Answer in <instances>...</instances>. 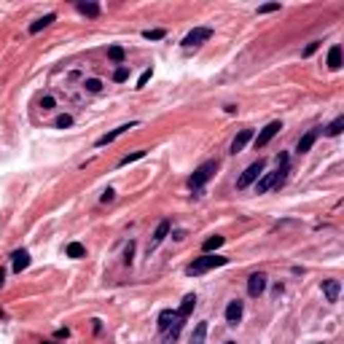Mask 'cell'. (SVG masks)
Returning a JSON list of instances; mask_svg holds the SVG:
<instances>
[{"label":"cell","mask_w":344,"mask_h":344,"mask_svg":"<svg viewBox=\"0 0 344 344\" xmlns=\"http://www.w3.org/2000/svg\"><path fill=\"white\" fill-rule=\"evenodd\" d=\"M180 331H183V317H175V320H172V325L164 331V334H167V344H172L177 336H180Z\"/></svg>","instance_id":"d6986e66"},{"label":"cell","mask_w":344,"mask_h":344,"mask_svg":"<svg viewBox=\"0 0 344 344\" xmlns=\"http://www.w3.org/2000/svg\"><path fill=\"white\" fill-rule=\"evenodd\" d=\"M54 126H57V129H67V126H73V116L62 113V116H59L57 121H54Z\"/></svg>","instance_id":"4316f807"},{"label":"cell","mask_w":344,"mask_h":344,"mask_svg":"<svg viewBox=\"0 0 344 344\" xmlns=\"http://www.w3.org/2000/svg\"><path fill=\"white\" fill-rule=\"evenodd\" d=\"M250 140H253V129H242V132L231 140V148H229V153H234V156H237V153H242V151H245V146L250 143Z\"/></svg>","instance_id":"8fae6325"},{"label":"cell","mask_w":344,"mask_h":344,"mask_svg":"<svg viewBox=\"0 0 344 344\" xmlns=\"http://www.w3.org/2000/svg\"><path fill=\"white\" fill-rule=\"evenodd\" d=\"M11 258H14V271H16V275H22V271L30 266V253L27 250H16Z\"/></svg>","instance_id":"2e32d148"},{"label":"cell","mask_w":344,"mask_h":344,"mask_svg":"<svg viewBox=\"0 0 344 344\" xmlns=\"http://www.w3.org/2000/svg\"><path fill=\"white\" fill-rule=\"evenodd\" d=\"M323 293H325V299L334 304L339 301V293H341V282L339 280H323Z\"/></svg>","instance_id":"7c38bea8"},{"label":"cell","mask_w":344,"mask_h":344,"mask_svg":"<svg viewBox=\"0 0 344 344\" xmlns=\"http://www.w3.org/2000/svg\"><path fill=\"white\" fill-rule=\"evenodd\" d=\"M164 35H167L164 30H146V32H143V38H146V41H161Z\"/></svg>","instance_id":"f1b7e54d"},{"label":"cell","mask_w":344,"mask_h":344,"mask_svg":"<svg viewBox=\"0 0 344 344\" xmlns=\"http://www.w3.org/2000/svg\"><path fill=\"white\" fill-rule=\"evenodd\" d=\"M76 8L81 11V14H84V16H100V6L97 3H84V0H81V3H76Z\"/></svg>","instance_id":"7402d4cb"},{"label":"cell","mask_w":344,"mask_h":344,"mask_svg":"<svg viewBox=\"0 0 344 344\" xmlns=\"http://www.w3.org/2000/svg\"><path fill=\"white\" fill-rule=\"evenodd\" d=\"M328 67H331V70H339V67H341V46H339V43H334V46L328 49Z\"/></svg>","instance_id":"e0dca14e"},{"label":"cell","mask_w":344,"mask_h":344,"mask_svg":"<svg viewBox=\"0 0 344 344\" xmlns=\"http://www.w3.org/2000/svg\"><path fill=\"white\" fill-rule=\"evenodd\" d=\"M205 336H207V320H202V323H196L194 334H191V344H205Z\"/></svg>","instance_id":"44dd1931"},{"label":"cell","mask_w":344,"mask_h":344,"mask_svg":"<svg viewBox=\"0 0 344 344\" xmlns=\"http://www.w3.org/2000/svg\"><path fill=\"white\" fill-rule=\"evenodd\" d=\"M223 242H226V240H223L221 234H212V237H207V240H205V245H202V250H205V253H212V250H218V247H221Z\"/></svg>","instance_id":"ffe728a7"},{"label":"cell","mask_w":344,"mask_h":344,"mask_svg":"<svg viewBox=\"0 0 344 344\" xmlns=\"http://www.w3.org/2000/svg\"><path fill=\"white\" fill-rule=\"evenodd\" d=\"M170 229H172V223L167 221V218H164V221H159V226H156V231H153L151 234V242H148V253L151 250H156V247L164 242V240H167V234H170Z\"/></svg>","instance_id":"52a82bcc"},{"label":"cell","mask_w":344,"mask_h":344,"mask_svg":"<svg viewBox=\"0 0 344 344\" xmlns=\"http://www.w3.org/2000/svg\"><path fill=\"white\" fill-rule=\"evenodd\" d=\"M46 344H54V341H46Z\"/></svg>","instance_id":"f35d334b"},{"label":"cell","mask_w":344,"mask_h":344,"mask_svg":"<svg viewBox=\"0 0 344 344\" xmlns=\"http://www.w3.org/2000/svg\"><path fill=\"white\" fill-rule=\"evenodd\" d=\"M126 78H129V67H116V73H113V81H116V84H124Z\"/></svg>","instance_id":"83f0119b"},{"label":"cell","mask_w":344,"mask_h":344,"mask_svg":"<svg viewBox=\"0 0 344 344\" xmlns=\"http://www.w3.org/2000/svg\"><path fill=\"white\" fill-rule=\"evenodd\" d=\"M175 317H177L175 310H161V312H159V331H161V334L172 325V320H175Z\"/></svg>","instance_id":"ac0fdd59"},{"label":"cell","mask_w":344,"mask_h":344,"mask_svg":"<svg viewBox=\"0 0 344 344\" xmlns=\"http://www.w3.org/2000/svg\"><path fill=\"white\" fill-rule=\"evenodd\" d=\"M151 76H153V70H151V67H148V70H143V76L137 78V89H143V86L148 84V81H151Z\"/></svg>","instance_id":"1f68e13d"},{"label":"cell","mask_w":344,"mask_h":344,"mask_svg":"<svg viewBox=\"0 0 344 344\" xmlns=\"http://www.w3.org/2000/svg\"><path fill=\"white\" fill-rule=\"evenodd\" d=\"M317 49H320V41H312V43H310V46H306V49H304V57H312Z\"/></svg>","instance_id":"836d02e7"},{"label":"cell","mask_w":344,"mask_h":344,"mask_svg":"<svg viewBox=\"0 0 344 344\" xmlns=\"http://www.w3.org/2000/svg\"><path fill=\"white\" fill-rule=\"evenodd\" d=\"M212 38V30L210 27H196V30H191L183 38V46L186 49H194V46H199V43H205V41H210Z\"/></svg>","instance_id":"5b68a950"},{"label":"cell","mask_w":344,"mask_h":344,"mask_svg":"<svg viewBox=\"0 0 344 344\" xmlns=\"http://www.w3.org/2000/svg\"><path fill=\"white\" fill-rule=\"evenodd\" d=\"M282 129V124L280 121H271V124H266L264 129H261V132L256 135V148H266L269 143H271V137H275L277 132Z\"/></svg>","instance_id":"8992f818"},{"label":"cell","mask_w":344,"mask_h":344,"mask_svg":"<svg viewBox=\"0 0 344 344\" xmlns=\"http://www.w3.org/2000/svg\"><path fill=\"white\" fill-rule=\"evenodd\" d=\"M3 282H6V269L0 266V288H3Z\"/></svg>","instance_id":"d590c367"},{"label":"cell","mask_w":344,"mask_h":344,"mask_svg":"<svg viewBox=\"0 0 344 344\" xmlns=\"http://www.w3.org/2000/svg\"><path fill=\"white\" fill-rule=\"evenodd\" d=\"M194 306H196V293H188V296H183V304L177 306L175 312H177V317H183V320H186L188 315L194 312Z\"/></svg>","instance_id":"5bb4252c"},{"label":"cell","mask_w":344,"mask_h":344,"mask_svg":"<svg viewBox=\"0 0 344 344\" xmlns=\"http://www.w3.org/2000/svg\"><path fill=\"white\" fill-rule=\"evenodd\" d=\"M143 156H146V151H135V153H129V156H124L121 161H118V167H126V164H132V161L143 159Z\"/></svg>","instance_id":"484cf974"},{"label":"cell","mask_w":344,"mask_h":344,"mask_svg":"<svg viewBox=\"0 0 344 344\" xmlns=\"http://www.w3.org/2000/svg\"><path fill=\"white\" fill-rule=\"evenodd\" d=\"M108 57L113 59V62L121 65V62H124V49H121V46H111V49H108Z\"/></svg>","instance_id":"d4e9b609"},{"label":"cell","mask_w":344,"mask_h":344,"mask_svg":"<svg viewBox=\"0 0 344 344\" xmlns=\"http://www.w3.org/2000/svg\"><path fill=\"white\" fill-rule=\"evenodd\" d=\"M264 291H266V275L264 271H256V275L247 277V293H250L253 299H258Z\"/></svg>","instance_id":"ba28073f"},{"label":"cell","mask_w":344,"mask_h":344,"mask_svg":"<svg viewBox=\"0 0 344 344\" xmlns=\"http://www.w3.org/2000/svg\"><path fill=\"white\" fill-rule=\"evenodd\" d=\"M54 19H57V14H46V16H41V19H35L32 25L27 27V32H30V35H38L41 30H46V27H49Z\"/></svg>","instance_id":"9a60e30c"},{"label":"cell","mask_w":344,"mask_h":344,"mask_svg":"<svg viewBox=\"0 0 344 344\" xmlns=\"http://www.w3.org/2000/svg\"><path fill=\"white\" fill-rule=\"evenodd\" d=\"M226 264H229L226 256L205 253L202 258H194V264L186 266V275H188V277H199V275H205V271H210V269H218V266H226Z\"/></svg>","instance_id":"6da1fadb"},{"label":"cell","mask_w":344,"mask_h":344,"mask_svg":"<svg viewBox=\"0 0 344 344\" xmlns=\"http://www.w3.org/2000/svg\"><path fill=\"white\" fill-rule=\"evenodd\" d=\"M271 11H280V3H266L258 8V14H271Z\"/></svg>","instance_id":"d6a6232c"},{"label":"cell","mask_w":344,"mask_h":344,"mask_svg":"<svg viewBox=\"0 0 344 344\" xmlns=\"http://www.w3.org/2000/svg\"><path fill=\"white\" fill-rule=\"evenodd\" d=\"M264 170H266V161L264 159H258V161H253L250 167H247L242 175H240V180H237V188H247V186H253L261 175H264Z\"/></svg>","instance_id":"277c9868"},{"label":"cell","mask_w":344,"mask_h":344,"mask_svg":"<svg viewBox=\"0 0 344 344\" xmlns=\"http://www.w3.org/2000/svg\"><path fill=\"white\" fill-rule=\"evenodd\" d=\"M132 126H135V121H132V124H121V126H116V129H113V132H108V135H102V137H100V140H97V143H94V146H97V148H102V146H108V143H113V140H116L118 135H124V132H126V129H132Z\"/></svg>","instance_id":"4fadbf2b"},{"label":"cell","mask_w":344,"mask_h":344,"mask_svg":"<svg viewBox=\"0 0 344 344\" xmlns=\"http://www.w3.org/2000/svg\"><path fill=\"white\" fill-rule=\"evenodd\" d=\"M341 129H344V116H339L336 121L325 129V135H328V137H339V135H341Z\"/></svg>","instance_id":"cb8c5ba5"},{"label":"cell","mask_w":344,"mask_h":344,"mask_svg":"<svg viewBox=\"0 0 344 344\" xmlns=\"http://www.w3.org/2000/svg\"><path fill=\"white\" fill-rule=\"evenodd\" d=\"M320 132H323V126H315V129H310L306 135H301V140L296 143V151H299V153H306V151L315 146V140L320 137Z\"/></svg>","instance_id":"9c48e42d"},{"label":"cell","mask_w":344,"mask_h":344,"mask_svg":"<svg viewBox=\"0 0 344 344\" xmlns=\"http://www.w3.org/2000/svg\"><path fill=\"white\" fill-rule=\"evenodd\" d=\"M0 317H3V310H0Z\"/></svg>","instance_id":"74e56055"},{"label":"cell","mask_w":344,"mask_h":344,"mask_svg":"<svg viewBox=\"0 0 344 344\" xmlns=\"http://www.w3.org/2000/svg\"><path fill=\"white\" fill-rule=\"evenodd\" d=\"M226 344H237V341H226Z\"/></svg>","instance_id":"8d00e7d4"},{"label":"cell","mask_w":344,"mask_h":344,"mask_svg":"<svg viewBox=\"0 0 344 344\" xmlns=\"http://www.w3.org/2000/svg\"><path fill=\"white\" fill-rule=\"evenodd\" d=\"M242 312H245V304H242L240 299L229 301V306H226V323H229V325H237V323L242 320Z\"/></svg>","instance_id":"30bf717a"},{"label":"cell","mask_w":344,"mask_h":344,"mask_svg":"<svg viewBox=\"0 0 344 344\" xmlns=\"http://www.w3.org/2000/svg\"><path fill=\"white\" fill-rule=\"evenodd\" d=\"M65 253H67V258H84L86 256V247L81 245V242H70L65 247Z\"/></svg>","instance_id":"603a6c76"},{"label":"cell","mask_w":344,"mask_h":344,"mask_svg":"<svg viewBox=\"0 0 344 344\" xmlns=\"http://www.w3.org/2000/svg\"><path fill=\"white\" fill-rule=\"evenodd\" d=\"M285 175H288V164L277 167L275 172H264L258 177V183H256V194H266V191H271V188H280L282 183H285Z\"/></svg>","instance_id":"7a4b0ae2"},{"label":"cell","mask_w":344,"mask_h":344,"mask_svg":"<svg viewBox=\"0 0 344 344\" xmlns=\"http://www.w3.org/2000/svg\"><path fill=\"white\" fill-rule=\"evenodd\" d=\"M84 89H86V92H92V94H97V92L102 89V81H97V78H89L86 84H84Z\"/></svg>","instance_id":"f546056e"},{"label":"cell","mask_w":344,"mask_h":344,"mask_svg":"<svg viewBox=\"0 0 344 344\" xmlns=\"http://www.w3.org/2000/svg\"><path fill=\"white\" fill-rule=\"evenodd\" d=\"M215 172H218V161H205V164H199V167L194 170V175L188 177V188H191V191H202V188H205V183H207Z\"/></svg>","instance_id":"3957f363"},{"label":"cell","mask_w":344,"mask_h":344,"mask_svg":"<svg viewBox=\"0 0 344 344\" xmlns=\"http://www.w3.org/2000/svg\"><path fill=\"white\" fill-rule=\"evenodd\" d=\"M113 196H116V191H113V188H108V191H102V202H113Z\"/></svg>","instance_id":"e575fe53"},{"label":"cell","mask_w":344,"mask_h":344,"mask_svg":"<svg viewBox=\"0 0 344 344\" xmlns=\"http://www.w3.org/2000/svg\"><path fill=\"white\" fill-rule=\"evenodd\" d=\"M41 108H43V111H54V108H57V100L51 97V94H46V97L41 100Z\"/></svg>","instance_id":"4dcf8cb0"}]
</instances>
